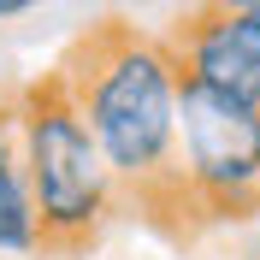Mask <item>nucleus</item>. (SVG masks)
Segmentation results:
<instances>
[{"label": "nucleus", "instance_id": "1", "mask_svg": "<svg viewBox=\"0 0 260 260\" xmlns=\"http://www.w3.org/2000/svg\"><path fill=\"white\" fill-rule=\"evenodd\" d=\"M53 71L71 83L113 183L154 225H166V213H178V237H189L201 225V213H195L178 166L183 71L166 48V36L136 30L130 18H95L83 36H71V48L59 53Z\"/></svg>", "mask_w": 260, "mask_h": 260}, {"label": "nucleus", "instance_id": "2", "mask_svg": "<svg viewBox=\"0 0 260 260\" xmlns=\"http://www.w3.org/2000/svg\"><path fill=\"white\" fill-rule=\"evenodd\" d=\"M12 113H18L24 183H30L36 219H42V254L95 248V237L118 213V183L101 160V142L71 95V83L59 71H42L24 83Z\"/></svg>", "mask_w": 260, "mask_h": 260}, {"label": "nucleus", "instance_id": "3", "mask_svg": "<svg viewBox=\"0 0 260 260\" xmlns=\"http://www.w3.org/2000/svg\"><path fill=\"white\" fill-rule=\"evenodd\" d=\"M178 166L201 225L260 219V113L178 83Z\"/></svg>", "mask_w": 260, "mask_h": 260}, {"label": "nucleus", "instance_id": "4", "mask_svg": "<svg viewBox=\"0 0 260 260\" xmlns=\"http://www.w3.org/2000/svg\"><path fill=\"white\" fill-rule=\"evenodd\" d=\"M166 48H172V59H178V71L189 83H201L213 95L260 113V53L237 30V12H225V6L207 0V6H195V12H183L172 24Z\"/></svg>", "mask_w": 260, "mask_h": 260}, {"label": "nucleus", "instance_id": "5", "mask_svg": "<svg viewBox=\"0 0 260 260\" xmlns=\"http://www.w3.org/2000/svg\"><path fill=\"white\" fill-rule=\"evenodd\" d=\"M0 254H42V219H36V195L24 183V166L0 183Z\"/></svg>", "mask_w": 260, "mask_h": 260}, {"label": "nucleus", "instance_id": "6", "mask_svg": "<svg viewBox=\"0 0 260 260\" xmlns=\"http://www.w3.org/2000/svg\"><path fill=\"white\" fill-rule=\"evenodd\" d=\"M18 166H24V160H18V113H12V107H0V183L12 178Z\"/></svg>", "mask_w": 260, "mask_h": 260}, {"label": "nucleus", "instance_id": "7", "mask_svg": "<svg viewBox=\"0 0 260 260\" xmlns=\"http://www.w3.org/2000/svg\"><path fill=\"white\" fill-rule=\"evenodd\" d=\"M237 30L248 36V48L260 53V6H248V12H237Z\"/></svg>", "mask_w": 260, "mask_h": 260}, {"label": "nucleus", "instance_id": "8", "mask_svg": "<svg viewBox=\"0 0 260 260\" xmlns=\"http://www.w3.org/2000/svg\"><path fill=\"white\" fill-rule=\"evenodd\" d=\"M30 6H42V0H0V24H6V18H24Z\"/></svg>", "mask_w": 260, "mask_h": 260}, {"label": "nucleus", "instance_id": "9", "mask_svg": "<svg viewBox=\"0 0 260 260\" xmlns=\"http://www.w3.org/2000/svg\"><path fill=\"white\" fill-rule=\"evenodd\" d=\"M213 6H225V12H248V6H260V0H213Z\"/></svg>", "mask_w": 260, "mask_h": 260}]
</instances>
